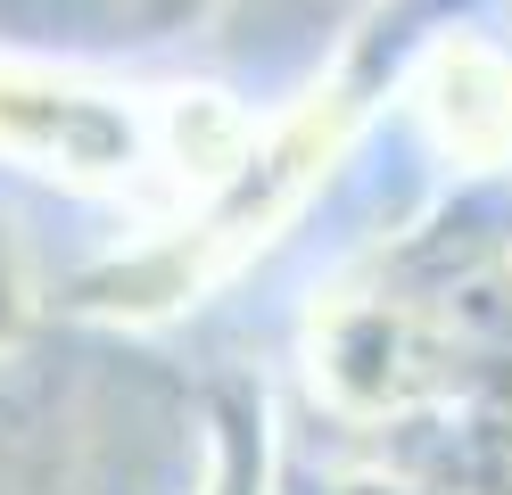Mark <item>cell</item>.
Instances as JSON below:
<instances>
[{"label": "cell", "mask_w": 512, "mask_h": 495, "mask_svg": "<svg viewBox=\"0 0 512 495\" xmlns=\"http://www.w3.org/2000/svg\"><path fill=\"white\" fill-rule=\"evenodd\" d=\"M108 0H0V17H17V25H83V17H100Z\"/></svg>", "instance_id": "2"}, {"label": "cell", "mask_w": 512, "mask_h": 495, "mask_svg": "<svg viewBox=\"0 0 512 495\" xmlns=\"http://www.w3.org/2000/svg\"><path fill=\"white\" fill-rule=\"evenodd\" d=\"M17 322H25V256L9 240V223H0V347L17 339Z\"/></svg>", "instance_id": "1"}]
</instances>
